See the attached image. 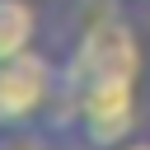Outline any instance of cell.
Instances as JSON below:
<instances>
[{
    "label": "cell",
    "instance_id": "obj_2",
    "mask_svg": "<svg viewBox=\"0 0 150 150\" xmlns=\"http://www.w3.org/2000/svg\"><path fill=\"white\" fill-rule=\"evenodd\" d=\"M61 89V61H52L47 52H23V56H5L0 61V131H19V127H38Z\"/></svg>",
    "mask_w": 150,
    "mask_h": 150
},
{
    "label": "cell",
    "instance_id": "obj_4",
    "mask_svg": "<svg viewBox=\"0 0 150 150\" xmlns=\"http://www.w3.org/2000/svg\"><path fill=\"white\" fill-rule=\"evenodd\" d=\"M0 150H52V141L38 127H19V131H0Z\"/></svg>",
    "mask_w": 150,
    "mask_h": 150
},
{
    "label": "cell",
    "instance_id": "obj_3",
    "mask_svg": "<svg viewBox=\"0 0 150 150\" xmlns=\"http://www.w3.org/2000/svg\"><path fill=\"white\" fill-rule=\"evenodd\" d=\"M38 42V9L28 0H0V61L23 56Z\"/></svg>",
    "mask_w": 150,
    "mask_h": 150
},
{
    "label": "cell",
    "instance_id": "obj_1",
    "mask_svg": "<svg viewBox=\"0 0 150 150\" xmlns=\"http://www.w3.org/2000/svg\"><path fill=\"white\" fill-rule=\"evenodd\" d=\"M141 38L117 19H94L75 33L70 52L61 56V89L56 94H80V89H103V84H136L141 80Z\"/></svg>",
    "mask_w": 150,
    "mask_h": 150
},
{
    "label": "cell",
    "instance_id": "obj_5",
    "mask_svg": "<svg viewBox=\"0 0 150 150\" xmlns=\"http://www.w3.org/2000/svg\"><path fill=\"white\" fill-rule=\"evenodd\" d=\"M112 150H150V141H122V145H112Z\"/></svg>",
    "mask_w": 150,
    "mask_h": 150
}]
</instances>
